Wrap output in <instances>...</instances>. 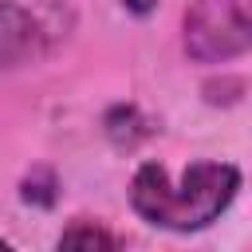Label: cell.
I'll use <instances>...</instances> for the list:
<instances>
[{"label": "cell", "instance_id": "obj_1", "mask_svg": "<svg viewBox=\"0 0 252 252\" xmlns=\"http://www.w3.org/2000/svg\"><path fill=\"white\" fill-rule=\"evenodd\" d=\"M240 169L228 161H193L177 181H169L165 165L142 161L130 177V205L134 213L169 232H197L209 228L236 197Z\"/></svg>", "mask_w": 252, "mask_h": 252}, {"label": "cell", "instance_id": "obj_2", "mask_svg": "<svg viewBox=\"0 0 252 252\" xmlns=\"http://www.w3.org/2000/svg\"><path fill=\"white\" fill-rule=\"evenodd\" d=\"M181 47L193 63H228L252 51V0H193L181 20Z\"/></svg>", "mask_w": 252, "mask_h": 252}, {"label": "cell", "instance_id": "obj_3", "mask_svg": "<svg viewBox=\"0 0 252 252\" xmlns=\"http://www.w3.org/2000/svg\"><path fill=\"white\" fill-rule=\"evenodd\" d=\"M39 55H43V24L28 8L0 0V71L35 63Z\"/></svg>", "mask_w": 252, "mask_h": 252}, {"label": "cell", "instance_id": "obj_4", "mask_svg": "<svg viewBox=\"0 0 252 252\" xmlns=\"http://www.w3.org/2000/svg\"><path fill=\"white\" fill-rule=\"evenodd\" d=\"M59 244L63 248H118V236L114 232H106V228H98V224H71L63 236H59Z\"/></svg>", "mask_w": 252, "mask_h": 252}, {"label": "cell", "instance_id": "obj_5", "mask_svg": "<svg viewBox=\"0 0 252 252\" xmlns=\"http://www.w3.org/2000/svg\"><path fill=\"white\" fill-rule=\"evenodd\" d=\"M24 201H32V205H51L55 201V177H51V169H35L24 181Z\"/></svg>", "mask_w": 252, "mask_h": 252}, {"label": "cell", "instance_id": "obj_6", "mask_svg": "<svg viewBox=\"0 0 252 252\" xmlns=\"http://www.w3.org/2000/svg\"><path fill=\"white\" fill-rule=\"evenodd\" d=\"M122 8L134 12V16H150V12L158 8V0H122Z\"/></svg>", "mask_w": 252, "mask_h": 252}]
</instances>
